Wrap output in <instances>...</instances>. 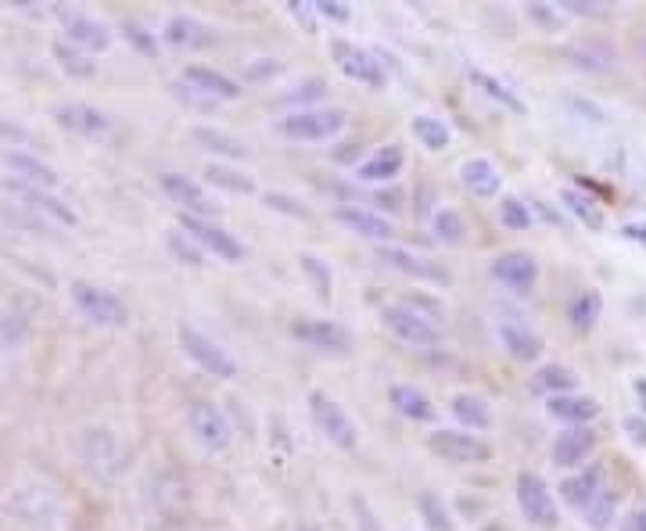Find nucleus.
<instances>
[{
  "label": "nucleus",
  "instance_id": "nucleus-1",
  "mask_svg": "<svg viewBox=\"0 0 646 531\" xmlns=\"http://www.w3.org/2000/svg\"><path fill=\"white\" fill-rule=\"evenodd\" d=\"M68 298H72V306H76V312L83 316V320H91L97 327H123L129 320L126 301L115 291H108V287H100V284L72 280Z\"/></svg>",
  "mask_w": 646,
  "mask_h": 531
},
{
  "label": "nucleus",
  "instance_id": "nucleus-2",
  "mask_svg": "<svg viewBox=\"0 0 646 531\" xmlns=\"http://www.w3.org/2000/svg\"><path fill=\"white\" fill-rule=\"evenodd\" d=\"M517 510L521 517L539 531H550L560 524V510H557V499L550 492V485H546L536 470H521L517 474Z\"/></svg>",
  "mask_w": 646,
  "mask_h": 531
},
{
  "label": "nucleus",
  "instance_id": "nucleus-3",
  "mask_svg": "<svg viewBox=\"0 0 646 531\" xmlns=\"http://www.w3.org/2000/svg\"><path fill=\"white\" fill-rule=\"evenodd\" d=\"M349 126V115L341 108H298L280 119V134L292 140H330Z\"/></svg>",
  "mask_w": 646,
  "mask_h": 531
},
{
  "label": "nucleus",
  "instance_id": "nucleus-4",
  "mask_svg": "<svg viewBox=\"0 0 646 531\" xmlns=\"http://www.w3.org/2000/svg\"><path fill=\"white\" fill-rule=\"evenodd\" d=\"M330 51H335V62L341 68V76H349L359 86H370V91H384L388 86V72H384L381 57L373 51L359 47V43H349V40H335L330 43Z\"/></svg>",
  "mask_w": 646,
  "mask_h": 531
},
{
  "label": "nucleus",
  "instance_id": "nucleus-5",
  "mask_svg": "<svg viewBox=\"0 0 646 531\" xmlns=\"http://www.w3.org/2000/svg\"><path fill=\"white\" fill-rule=\"evenodd\" d=\"M381 323L392 330L399 341L413 344V349H431L438 344V327L431 323V316L416 312L413 306H402V301H392V306H381Z\"/></svg>",
  "mask_w": 646,
  "mask_h": 531
},
{
  "label": "nucleus",
  "instance_id": "nucleus-6",
  "mask_svg": "<svg viewBox=\"0 0 646 531\" xmlns=\"http://www.w3.org/2000/svg\"><path fill=\"white\" fill-rule=\"evenodd\" d=\"M177 338H180V349L187 352V359H194V363L209 373V378H220V381H230V378H237V363L226 355V349H220L209 334H201V330L194 327H180L177 330Z\"/></svg>",
  "mask_w": 646,
  "mask_h": 531
},
{
  "label": "nucleus",
  "instance_id": "nucleus-7",
  "mask_svg": "<svg viewBox=\"0 0 646 531\" xmlns=\"http://www.w3.org/2000/svg\"><path fill=\"white\" fill-rule=\"evenodd\" d=\"M431 453H438L449 464H488L493 459V445L481 442L470 431H453V427H438L427 435Z\"/></svg>",
  "mask_w": 646,
  "mask_h": 531
},
{
  "label": "nucleus",
  "instance_id": "nucleus-8",
  "mask_svg": "<svg viewBox=\"0 0 646 531\" xmlns=\"http://www.w3.org/2000/svg\"><path fill=\"white\" fill-rule=\"evenodd\" d=\"M187 427H191L194 442L205 453H226L230 442H234V431H230L226 416L215 410L212 402H194V406L187 410Z\"/></svg>",
  "mask_w": 646,
  "mask_h": 531
},
{
  "label": "nucleus",
  "instance_id": "nucleus-9",
  "mask_svg": "<svg viewBox=\"0 0 646 531\" xmlns=\"http://www.w3.org/2000/svg\"><path fill=\"white\" fill-rule=\"evenodd\" d=\"M309 410H313L316 427H320L324 435L338 445V449H356V445H359V431L352 424V416L345 413V406H338V402L330 399V395H324V392H313L309 395Z\"/></svg>",
  "mask_w": 646,
  "mask_h": 531
},
{
  "label": "nucleus",
  "instance_id": "nucleus-10",
  "mask_svg": "<svg viewBox=\"0 0 646 531\" xmlns=\"http://www.w3.org/2000/svg\"><path fill=\"white\" fill-rule=\"evenodd\" d=\"M180 223H183V234L191 237L201 252L223 258V263H241V258H244V244L234 234H226L220 223L194 220V215H180Z\"/></svg>",
  "mask_w": 646,
  "mask_h": 531
},
{
  "label": "nucleus",
  "instance_id": "nucleus-11",
  "mask_svg": "<svg viewBox=\"0 0 646 531\" xmlns=\"http://www.w3.org/2000/svg\"><path fill=\"white\" fill-rule=\"evenodd\" d=\"M488 273H493L496 284H502L513 295H531V291H536V284H539V263L528 252H502V255H496L493 266H488Z\"/></svg>",
  "mask_w": 646,
  "mask_h": 531
},
{
  "label": "nucleus",
  "instance_id": "nucleus-12",
  "mask_svg": "<svg viewBox=\"0 0 646 531\" xmlns=\"http://www.w3.org/2000/svg\"><path fill=\"white\" fill-rule=\"evenodd\" d=\"M596 453V431L593 427H564L550 445V459L560 470H582Z\"/></svg>",
  "mask_w": 646,
  "mask_h": 531
},
{
  "label": "nucleus",
  "instance_id": "nucleus-13",
  "mask_svg": "<svg viewBox=\"0 0 646 531\" xmlns=\"http://www.w3.org/2000/svg\"><path fill=\"white\" fill-rule=\"evenodd\" d=\"M62 33L72 47L91 54H105L112 47V29L86 11H62Z\"/></svg>",
  "mask_w": 646,
  "mask_h": 531
},
{
  "label": "nucleus",
  "instance_id": "nucleus-14",
  "mask_svg": "<svg viewBox=\"0 0 646 531\" xmlns=\"http://www.w3.org/2000/svg\"><path fill=\"white\" fill-rule=\"evenodd\" d=\"M158 183H162L166 198L172 201V205H180L183 215H194V220H209V215L215 212V201L201 191V187L194 180L180 177V172H162L158 177Z\"/></svg>",
  "mask_w": 646,
  "mask_h": 531
},
{
  "label": "nucleus",
  "instance_id": "nucleus-15",
  "mask_svg": "<svg viewBox=\"0 0 646 531\" xmlns=\"http://www.w3.org/2000/svg\"><path fill=\"white\" fill-rule=\"evenodd\" d=\"M0 162H4L11 169V177L19 183H29V187H40V191H54L57 183H62V177H57V169L47 166L43 158L29 155V151H19V148H8L4 155H0Z\"/></svg>",
  "mask_w": 646,
  "mask_h": 531
},
{
  "label": "nucleus",
  "instance_id": "nucleus-16",
  "mask_svg": "<svg viewBox=\"0 0 646 531\" xmlns=\"http://www.w3.org/2000/svg\"><path fill=\"white\" fill-rule=\"evenodd\" d=\"M603 488H607V474H603V467L585 464L579 474H571V478L560 481V496H564L568 507H574V510L582 513L589 502H593L603 492Z\"/></svg>",
  "mask_w": 646,
  "mask_h": 531
},
{
  "label": "nucleus",
  "instance_id": "nucleus-17",
  "mask_svg": "<svg viewBox=\"0 0 646 531\" xmlns=\"http://www.w3.org/2000/svg\"><path fill=\"white\" fill-rule=\"evenodd\" d=\"M292 334L298 341L313 344V349H324V352H345L352 344V334L335 320H301L292 327Z\"/></svg>",
  "mask_w": 646,
  "mask_h": 531
},
{
  "label": "nucleus",
  "instance_id": "nucleus-18",
  "mask_svg": "<svg viewBox=\"0 0 646 531\" xmlns=\"http://www.w3.org/2000/svg\"><path fill=\"white\" fill-rule=\"evenodd\" d=\"M54 119H57V126H65L80 137H105L112 129V119L94 105H57Z\"/></svg>",
  "mask_w": 646,
  "mask_h": 531
},
{
  "label": "nucleus",
  "instance_id": "nucleus-19",
  "mask_svg": "<svg viewBox=\"0 0 646 531\" xmlns=\"http://www.w3.org/2000/svg\"><path fill=\"white\" fill-rule=\"evenodd\" d=\"M183 79L191 91H198L205 100H237L241 97V86L223 76L220 68H209V65H187Z\"/></svg>",
  "mask_w": 646,
  "mask_h": 531
},
{
  "label": "nucleus",
  "instance_id": "nucleus-20",
  "mask_svg": "<svg viewBox=\"0 0 646 531\" xmlns=\"http://www.w3.org/2000/svg\"><path fill=\"white\" fill-rule=\"evenodd\" d=\"M335 220L352 230V234L367 237V241H388L395 234V226L384 220L381 212H370V209H359V205H338L335 209Z\"/></svg>",
  "mask_w": 646,
  "mask_h": 531
},
{
  "label": "nucleus",
  "instance_id": "nucleus-21",
  "mask_svg": "<svg viewBox=\"0 0 646 531\" xmlns=\"http://www.w3.org/2000/svg\"><path fill=\"white\" fill-rule=\"evenodd\" d=\"M546 413L568 427H589V421L600 416V402L593 395H553L546 399Z\"/></svg>",
  "mask_w": 646,
  "mask_h": 531
},
{
  "label": "nucleus",
  "instance_id": "nucleus-22",
  "mask_svg": "<svg viewBox=\"0 0 646 531\" xmlns=\"http://www.w3.org/2000/svg\"><path fill=\"white\" fill-rule=\"evenodd\" d=\"M459 183H464L474 198H496L499 187H502V177H499L493 158L474 155V158H467L464 166H459Z\"/></svg>",
  "mask_w": 646,
  "mask_h": 531
},
{
  "label": "nucleus",
  "instance_id": "nucleus-23",
  "mask_svg": "<svg viewBox=\"0 0 646 531\" xmlns=\"http://www.w3.org/2000/svg\"><path fill=\"white\" fill-rule=\"evenodd\" d=\"M499 341H502V349L517 359V363H536V359L542 355V349H546V341L536 334V330L525 327V323H513V320L499 323Z\"/></svg>",
  "mask_w": 646,
  "mask_h": 531
},
{
  "label": "nucleus",
  "instance_id": "nucleus-24",
  "mask_svg": "<svg viewBox=\"0 0 646 531\" xmlns=\"http://www.w3.org/2000/svg\"><path fill=\"white\" fill-rule=\"evenodd\" d=\"M166 43H172V47L180 51H191V47H209V43H215V33L205 25L191 19V14H172V19L166 22Z\"/></svg>",
  "mask_w": 646,
  "mask_h": 531
},
{
  "label": "nucleus",
  "instance_id": "nucleus-25",
  "mask_svg": "<svg viewBox=\"0 0 646 531\" xmlns=\"http://www.w3.org/2000/svg\"><path fill=\"white\" fill-rule=\"evenodd\" d=\"M378 258H381V263H388V266L402 269V273H410V277L435 280V284H449V273H445L442 266L427 263V258L413 255V252H406V248H381V252H378Z\"/></svg>",
  "mask_w": 646,
  "mask_h": 531
},
{
  "label": "nucleus",
  "instance_id": "nucleus-26",
  "mask_svg": "<svg viewBox=\"0 0 646 531\" xmlns=\"http://www.w3.org/2000/svg\"><path fill=\"white\" fill-rule=\"evenodd\" d=\"M402 162H406V158H402L399 144H388V148L373 151L367 162L356 169V177L363 183H388V180H395L402 172Z\"/></svg>",
  "mask_w": 646,
  "mask_h": 531
},
{
  "label": "nucleus",
  "instance_id": "nucleus-27",
  "mask_svg": "<svg viewBox=\"0 0 646 531\" xmlns=\"http://www.w3.org/2000/svg\"><path fill=\"white\" fill-rule=\"evenodd\" d=\"M574 384H579V378H574V370L564 367V363H546L539 367L536 373H531V381L528 387L536 395H546V399H553V395H571L574 392Z\"/></svg>",
  "mask_w": 646,
  "mask_h": 531
},
{
  "label": "nucleus",
  "instance_id": "nucleus-28",
  "mask_svg": "<svg viewBox=\"0 0 646 531\" xmlns=\"http://www.w3.org/2000/svg\"><path fill=\"white\" fill-rule=\"evenodd\" d=\"M8 191H11V194H19L22 201H29L33 209L47 212L51 220L65 223V226H76V212H72V209L65 205V201H57L51 191H40V187H29V183H19V180H11V183H8Z\"/></svg>",
  "mask_w": 646,
  "mask_h": 531
},
{
  "label": "nucleus",
  "instance_id": "nucleus-29",
  "mask_svg": "<svg viewBox=\"0 0 646 531\" xmlns=\"http://www.w3.org/2000/svg\"><path fill=\"white\" fill-rule=\"evenodd\" d=\"M388 399H392V406L406 416V421H435V402H431L421 387L416 384H395L392 392H388Z\"/></svg>",
  "mask_w": 646,
  "mask_h": 531
},
{
  "label": "nucleus",
  "instance_id": "nucleus-30",
  "mask_svg": "<svg viewBox=\"0 0 646 531\" xmlns=\"http://www.w3.org/2000/svg\"><path fill=\"white\" fill-rule=\"evenodd\" d=\"M449 410H453V416L467 431H488V427H493V410H488V402L481 395L459 392V395H453Z\"/></svg>",
  "mask_w": 646,
  "mask_h": 531
},
{
  "label": "nucleus",
  "instance_id": "nucleus-31",
  "mask_svg": "<svg viewBox=\"0 0 646 531\" xmlns=\"http://www.w3.org/2000/svg\"><path fill=\"white\" fill-rule=\"evenodd\" d=\"M470 83L478 86V91L488 97V100H496V105H502L507 111H517V115H525L528 111V105L521 97H517L513 91L502 79H496L493 72H485V68H470Z\"/></svg>",
  "mask_w": 646,
  "mask_h": 531
},
{
  "label": "nucleus",
  "instance_id": "nucleus-32",
  "mask_svg": "<svg viewBox=\"0 0 646 531\" xmlns=\"http://www.w3.org/2000/svg\"><path fill=\"white\" fill-rule=\"evenodd\" d=\"M410 129H413L416 144L427 148V151H445L453 144V129L445 126L438 115H413Z\"/></svg>",
  "mask_w": 646,
  "mask_h": 531
},
{
  "label": "nucleus",
  "instance_id": "nucleus-33",
  "mask_svg": "<svg viewBox=\"0 0 646 531\" xmlns=\"http://www.w3.org/2000/svg\"><path fill=\"white\" fill-rule=\"evenodd\" d=\"M600 312H603V298H600V291H593V287H582V291L568 301V320L574 330H593Z\"/></svg>",
  "mask_w": 646,
  "mask_h": 531
},
{
  "label": "nucleus",
  "instance_id": "nucleus-34",
  "mask_svg": "<svg viewBox=\"0 0 646 531\" xmlns=\"http://www.w3.org/2000/svg\"><path fill=\"white\" fill-rule=\"evenodd\" d=\"M560 205H564L582 226H589V230H603V209H600L589 194H582L579 187H564V191H560Z\"/></svg>",
  "mask_w": 646,
  "mask_h": 531
},
{
  "label": "nucleus",
  "instance_id": "nucleus-35",
  "mask_svg": "<svg viewBox=\"0 0 646 531\" xmlns=\"http://www.w3.org/2000/svg\"><path fill=\"white\" fill-rule=\"evenodd\" d=\"M191 137H194L205 151L226 155V158H248V148H244V144H241L237 137H230V134H223V129H215V126H194V129H191Z\"/></svg>",
  "mask_w": 646,
  "mask_h": 531
},
{
  "label": "nucleus",
  "instance_id": "nucleus-36",
  "mask_svg": "<svg viewBox=\"0 0 646 531\" xmlns=\"http://www.w3.org/2000/svg\"><path fill=\"white\" fill-rule=\"evenodd\" d=\"M416 510H421L427 531H456L449 502H445L438 492H421V496H416Z\"/></svg>",
  "mask_w": 646,
  "mask_h": 531
},
{
  "label": "nucleus",
  "instance_id": "nucleus-37",
  "mask_svg": "<svg viewBox=\"0 0 646 531\" xmlns=\"http://www.w3.org/2000/svg\"><path fill=\"white\" fill-rule=\"evenodd\" d=\"M614 513H617V492H611V488H603V492L582 510V521H585L589 531H611Z\"/></svg>",
  "mask_w": 646,
  "mask_h": 531
},
{
  "label": "nucleus",
  "instance_id": "nucleus-38",
  "mask_svg": "<svg viewBox=\"0 0 646 531\" xmlns=\"http://www.w3.org/2000/svg\"><path fill=\"white\" fill-rule=\"evenodd\" d=\"M205 180L215 183V187H223V191H230V194H255V183H252L248 177H244V172L230 169V166H215V162H209V166H205Z\"/></svg>",
  "mask_w": 646,
  "mask_h": 531
},
{
  "label": "nucleus",
  "instance_id": "nucleus-39",
  "mask_svg": "<svg viewBox=\"0 0 646 531\" xmlns=\"http://www.w3.org/2000/svg\"><path fill=\"white\" fill-rule=\"evenodd\" d=\"M431 226H435V237L445 241V244H459L467 237V220L456 209H438Z\"/></svg>",
  "mask_w": 646,
  "mask_h": 531
},
{
  "label": "nucleus",
  "instance_id": "nucleus-40",
  "mask_svg": "<svg viewBox=\"0 0 646 531\" xmlns=\"http://www.w3.org/2000/svg\"><path fill=\"white\" fill-rule=\"evenodd\" d=\"M298 266H301V273L309 277L313 291L327 301V298H330V284H335V280H330V266L324 263V258H316L313 252H301V255H298Z\"/></svg>",
  "mask_w": 646,
  "mask_h": 531
},
{
  "label": "nucleus",
  "instance_id": "nucleus-41",
  "mask_svg": "<svg viewBox=\"0 0 646 531\" xmlns=\"http://www.w3.org/2000/svg\"><path fill=\"white\" fill-rule=\"evenodd\" d=\"M525 14L531 22H536L542 33H564V25H568V14L560 11V4H542V0H536V4H528Z\"/></svg>",
  "mask_w": 646,
  "mask_h": 531
},
{
  "label": "nucleus",
  "instance_id": "nucleus-42",
  "mask_svg": "<svg viewBox=\"0 0 646 531\" xmlns=\"http://www.w3.org/2000/svg\"><path fill=\"white\" fill-rule=\"evenodd\" d=\"M574 65L579 68H589V72H607L614 68V51H607L603 43H582V47L571 51Z\"/></svg>",
  "mask_w": 646,
  "mask_h": 531
},
{
  "label": "nucleus",
  "instance_id": "nucleus-43",
  "mask_svg": "<svg viewBox=\"0 0 646 531\" xmlns=\"http://www.w3.org/2000/svg\"><path fill=\"white\" fill-rule=\"evenodd\" d=\"M54 54H57V62H62V68L68 72V76L86 79V76H94V72H97V65H94V62H86V57H83L76 47H65L62 40L54 43Z\"/></svg>",
  "mask_w": 646,
  "mask_h": 531
},
{
  "label": "nucleus",
  "instance_id": "nucleus-44",
  "mask_svg": "<svg viewBox=\"0 0 646 531\" xmlns=\"http://www.w3.org/2000/svg\"><path fill=\"white\" fill-rule=\"evenodd\" d=\"M499 223L507 230H528L531 226V209L521 198H502L499 201Z\"/></svg>",
  "mask_w": 646,
  "mask_h": 531
},
{
  "label": "nucleus",
  "instance_id": "nucleus-45",
  "mask_svg": "<svg viewBox=\"0 0 646 531\" xmlns=\"http://www.w3.org/2000/svg\"><path fill=\"white\" fill-rule=\"evenodd\" d=\"M123 36H126L129 43H134V47H137L140 54L158 57V40H155L140 22H123Z\"/></svg>",
  "mask_w": 646,
  "mask_h": 531
},
{
  "label": "nucleus",
  "instance_id": "nucleus-46",
  "mask_svg": "<svg viewBox=\"0 0 646 531\" xmlns=\"http://www.w3.org/2000/svg\"><path fill=\"white\" fill-rule=\"evenodd\" d=\"M269 209H277V212H284V215H295V220H309V209L301 205L298 198H287V194H266L263 198Z\"/></svg>",
  "mask_w": 646,
  "mask_h": 531
},
{
  "label": "nucleus",
  "instance_id": "nucleus-47",
  "mask_svg": "<svg viewBox=\"0 0 646 531\" xmlns=\"http://www.w3.org/2000/svg\"><path fill=\"white\" fill-rule=\"evenodd\" d=\"M169 252L172 255H183L187 266H201V248L187 234H169Z\"/></svg>",
  "mask_w": 646,
  "mask_h": 531
},
{
  "label": "nucleus",
  "instance_id": "nucleus-48",
  "mask_svg": "<svg viewBox=\"0 0 646 531\" xmlns=\"http://www.w3.org/2000/svg\"><path fill=\"white\" fill-rule=\"evenodd\" d=\"M316 14H324L330 22H349L352 19V8L341 4V0H320V4H313Z\"/></svg>",
  "mask_w": 646,
  "mask_h": 531
},
{
  "label": "nucleus",
  "instance_id": "nucleus-49",
  "mask_svg": "<svg viewBox=\"0 0 646 531\" xmlns=\"http://www.w3.org/2000/svg\"><path fill=\"white\" fill-rule=\"evenodd\" d=\"M352 510H356V517H359V531H384V528L378 524V517H373V510L367 507V499H363V496H352Z\"/></svg>",
  "mask_w": 646,
  "mask_h": 531
},
{
  "label": "nucleus",
  "instance_id": "nucleus-50",
  "mask_svg": "<svg viewBox=\"0 0 646 531\" xmlns=\"http://www.w3.org/2000/svg\"><path fill=\"white\" fill-rule=\"evenodd\" d=\"M320 94H327V83L324 79H306L295 94H287V100H309V97H320Z\"/></svg>",
  "mask_w": 646,
  "mask_h": 531
},
{
  "label": "nucleus",
  "instance_id": "nucleus-51",
  "mask_svg": "<svg viewBox=\"0 0 646 531\" xmlns=\"http://www.w3.org/2000/svg\"><path fill=\"white\" fill-rule=\"evenodd\" d=\"M287 14H292V19H298L301 22V29H306V33H313V4H287Z\"/></svg>",
  "mask_w": 646,
  "mask_h": 531
},
{
  "label": "nucleus",
  "instance_id": "nucleus-52",
  "mask_svg": "<svg viewBox=\"0 0 646 531\" xmlns=\"http://www.w3.org/2000/svg\"><path fill=\"white\" fill-rule=\"evenodd\" d=\"M622 234H625L628 241L646 244V223H625V226H622Z\"/></svg>",
  "mask_w": 646,
  "mask_h": 531
},
{
  "label": "nucleus",
  "instance_id": "nucleus-53",
  "mask_svg": "<svg viewBox=\"0 0 646 531\" xmlns=\"http://www.w3.org/2000/svg\"><path fill=\"white\" fill-rule=\"evenodd\" d=\"M625 427L632 431V438H636V442H646V424H639L636 416H628V421H625Z\"/></svg>",
  "mask_w": 646,
  "mask_h": 531
},
{
  "label": "nucleus",
  "instance_id": "nucleus-54",
  "mask_svg": "<svg viewBox=\"0 0 646 531\" xmlns=\"http://www.w3.org/2000/svg\"><path fill=\"white\" fill-rule=\"evenodd\" d=\"M636 531H646V510L636 513Z\"/></svg>",
  "mask_w": 646,
  "mask_h": 531
},
{
  "label": "nucleus",
  "instance_id": "nucleus-55",
  "mask_svg": "<svg viewBox=\"0 0 646 531\" xmlns=\"http://www.w3.org/2000/svg\"><path fill=\"white\" fill-rule=\"evenodd\" d=\"M298 531H320V528H316V524H301Z\"/></svg>",
  "mask_w": 646,
  "mask_h": 531
}]
</instances>
